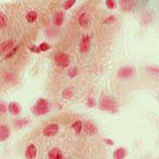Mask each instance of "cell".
<instances>
[{
  "label": "cell",
  "instance_id": "1",
  "mask_svg": "<svg viewBox=\"0 0 159 159\" xmlns=\"http://www.w3.org/2000/svg\"><path fill=\"white\" fill-rule=\"evenodd\" d=\"M49 111V105L46 99H39L33 107V113L35 115H44Z\"/></svg>",
  "mask_w": 159,
  "mask_h": 159
},
{
  "label": "cell",
  "instance_id": "2",
  "mask_svg": "<svg viewBox=\"0 0 159 159\" xmlns=\"http://www.w3.org/2000/svg\"><path fill=\"white\" fill-rule=\"evenodd\" d=\"M99 107L102 110H105V111L115 112L117 110V104L115 101L108 96H104L103 98L101 99Z\"/></svg>",
  "mask_w": 159,
  "mask_h": 159
},
{
  "label": "cell",
  "instance_id": "3",
  "mask_svg": "<svg viewBox=\"0 0 159 159\" xmlns=\"http://www.w3.org/2000/svg\"><path fill=\"white\" fill-rule=\"evenodd\" d=\"M54 63L57 66L59 67H67L70 65V58L66 53L60 52L54 56Z\"/></svg>",
  "mask_w": 159,
  "mask_h": 159
},
{
  "label": "cell",
  "instance_id": "4",
  "mask_svg": "<svg viewBox=\"0 0 159 159\" xmlns=\"http://www.w3.org/2000/svg\"><path fill=\"white\" fill-rule=\"evenodd\" d=\"M135 73V69L132 66H123L118 70V77L120 78H129Z\"/></svg>",
  "mask_w": 159,
  "mask_h": 159
},
{
  "label": "cell",
  "instance_id": "5",
  "mask_svg": "<svg viewBox=\"0 0 159 159\" xmlns=\"http://www.w3.org/2000/svg\"><path fill=\"white\" fill-rule=\"evenodd\" d=\"M59 130V125H57L55 123H52L48 125L44 128L43 130V134H44L46 137H52L56 135Z\"/></svg>",
  "mask_w": 159,
  "mask_h": 159
},
{
  "label": "cell",
  "instance_id": "6",
  "mask_svg": "<svg viewBox=\"0 0 159 159\" xmlns=\"http://www.w3.org/2000/svg\"><path fill=\"white\" fill-rule=\"evenodd\" d=\"M120 5L122 11H131L136 6L135 0H120Z\"/></svg>",
  "mask_w": 159,
  "mask_h": 159
},
{
  "label": "cell",
  "instance_id": "7",
  "mask_svg": "<svg viewBox=\"0 0 159 159\" xmlns=\"http://www.w3.org/2000/svg\"><path fill=\"white\" fill-rule=\"evenodd\" d=\"M89 46H90V39L88 35H84L82 37V40L80 41V51L83 53H85L89 51Z\"/></svg>",
  "mask_w": 159,
  "mask_h": 159
},
{
  "label": "cell",
  "instance_id": "8",
  "mask_svg": "<svg viewBox=\"0 0 159 159\" xmlns=\"http://www.w3.org/2000/svg\"><path fill=\"white\" fill-rule=\"evenodd\" d=\"M84 129L85 133L89 134V135H94V134H96L97 133L96 126L89 120L85 121L84 125Z\"/></svg>",
  "mask_w": 159,
  "mask_h": 159
},
{
  "label": "cell",
  "instance_id": "9",
  "mask_svg": "<svg viewBox=\"0 0 159 159\" xmlns=\"http://www.w3.org/2000/svg\"><path fill=\"white\" fill-rule=\"evenodd\" d=\"M37 155V149L34 144H30L26 149L25 152V156L28 159H34Z\"/></svg>",
  "mask_w": 159,
  "mask_h": 159
},
{
  "label": "cell",
  "instance_id": "10",
  "mask_svg": "<svg viewBox=\"0 0 159 159\" xmlns=\"http://www.w3.org/2000/svg\"><path fill=\"white\" fill-rule=\"evenodd\" d=\"M48 158L49 159H65L62 152L58 148L52 149L48 153Z\"/></svg>",
  "mask_w": 159,
  "mask_h": 159
},
{
  "label": "cell",
  "instance_id": "11",
  "mask_svg": "<svg viewBox=\"0 0 159 159\" xmlns=\"http://www.w3.org/2000/svg\"><path fill=\"white\" fill-rule=\"evenodd\" d=\"M11 131L6 125H1L0 126V140L4 141L10 137Z\"/></svg>",
  "mask_w": 159,
  "mask_h": 159
},
{
  "label": "cell",
  "instance_id": "12",
  "mask_svg": "<svg viewBox=\"0 0 159 159\" xmlns=\"http://www.w3.org/2000/svg\"><path fill=\"white\" fill-rule=\"evenodd\" d=\"M13 48H14V42L12 40L4 41L1 44V52L4 53H8L9 52H11Z\"/></svg>",
  "mask_w": 159,
  "mask_h": 159
},
{
  "label": "cell",
  "instance_id": "13",
  "mask_svg": "<svg viewBox=\"0 0 159 159\" xmlns=\"http://www.w3.org/2000/svg\"><path fill=\"white\" fill-rule=\"evenodd\" d=\"M9 111L11 112V115H17L21 113L22 108H21V106L17 102H12L9 104Z\"/></svg>",
  "mask_w": 159,
  "mask_h": 159
},
{
  "label": "cell",
  "instance_id": "14",
  "mask_svg": "<svg viewBox=\"0 0 159 159\" xmlns=\"http://www.w3.org/2000/svg\"><path fill=\"white\" fill-rule=\"evenodd\" d=\"M127 155V152H126V150L123 147H120V148L116 149L113 154V157L114 159H124Z\"/></svg>",
  "mask_w": 159,
  "mask_h": 159
},
{
  "label": "cell",
  "instance_id": "15",
  "mask_svg": "<svg viewBox=\"0 0 159 159\" xmlns=\"http://www.w3.org/2000/svg\"><path fill=\"white\" fill-rule=\"evenodd\" d=\"M78 22L81 27H86L89 24V16L86 13H82L78 17Z\"/></svg>",
  "mask_w": 159,
  "mask_h": 159
},
{
  "label": "cell",
  "instance_id": "16",
  "mask_svg": "<svg viewBox=\"0 0 159 159\" xmlns=\"http://www.w3.org/2000/svg\"><path fill=\"white\" fill-rule=\"evenodd\" d=\"M64 22V13L62 11L57 12L54 16V24L56 26H61Z\"/></svg>",
  "mask_w": 159,
  "mask_h": 159
},
{
  "label": "cell",
  "instance_id": "17",
  "mask_svg": "<svg viewBox=\"0 0 159 159\" xmlns=\"http://www.w3.org/2000/svg\"><path fill=\"white\" fill-rule=\"evenodd\" d=\"M38 18V13L35 11H30L27 13L26 19L29 22H34Z\"/></svg>",
  "mask_w": 159,
  "mask_h": 159
},
{
  "label": "cell",
  "instance_id": "18",
  "mask_svg": "<svg viewBox=\"0 0 159 159\" xmlns=\"http://www.w3.org/2000/svg\"><path fill=\"white\" fill-rule=\"evenodd\" d=\"M72 129L74 130V132L77 134H79V133H81L82 128H83V124H82L81 120H77V121H75L73 124H72Z\"/></svg>",
  "mask_w": 159,
  "mask_h": 159
},
{
  "label": "cell",
  "instance_id": "19",
  "mask_svg": "<svg viewBox=\"0 0 159 159\" xmlns=\"http://www.w3.org/2000/svg\"><path fill=\"white\" fill-rule=\"evenodd\" d=\"M62 96H63L65 99H66V100H70V98L73 96V92L70 89H65L63 91V94H62Z\"/></svg>",
  "mask_w": 159,
  "mask_h": 159
},
{
  "label": "cell",
  "instance_id": "20",
  "mask_svg": "<svg viewBox=\"0 0 159 159\" xmlns=\"http://www.w3.org/2000/svg\"><path fill=\"white\" fill-rule=\"evenodd\" d=\"M75 3H76V0H66V1L63 4L64 10L67 11V10L70 9V8L74 5Z\"/></svg>",
  "mask_w": 159,
  "mask_h": 159
},
{
  "label": "cell",
  "instance_id": "21",
  "mask_svg": "<svg viewBox=\"0 0 159 159\" xmlns=\"http://www.w3.org/2000/svg\"><path fill=\"white\" fill-rule=\"evenodd\" d=\"M29 120L28 119H22V120H17L15 122V126H16L19 128H21L22 126H26L27 124L29 123Z\"/></svg>",
  "mask_w": 159,
  "mask_h": 159
},
{
  "label": "cell",
  "instance_id": "22",
  "mask_svg": "<svg viewBox=\"0 0 159 159\" xmlns=\"http://www.w3.org/2000/svg\"><path fill=\"white\" fill-rule=\"evenodd\" d=\"M6 25H7L6 16H4V14H3L1 12V14H0V27H1V29H4V28L6 27Z\"/></svg>",
  "mask_w": 159,
  "mask_h": 159
},
{
  "label": "cell",
  "instance_id": "23",
  "mask_svg": "<svg viewBox=\"0 0 159 159\" xmlns=\"http://www.w3.org/2000/svg\"><path fill=\"white\" fill-rule=\"evenodd\" d=\"M39 48L41 49V52H46V51H48V50H49V49L51 48V46L49 44H48L47 42H43V43H41V44H40Z\"/></svg>",
  "mask_w": 159,
  "mask_h": 159
},
{
  "label": "cell",
  "instance_id": "24",
  "mask_svg": "<svg viewBox=\"0 0 159 159\" xmlns=\"http://www.w3.org/2000/svg\"><path fill=\"white\" fill-rule=\"evenodd\" d=\"M106 5L108 9L110 10H114L116 6L115 0H106Z\"/></svg>",
  "mask_w": 159,
  "mask_h": 159
},
{
  "label": "cell",
  "instance_id": "25",
  "mask_svg": "<svg viewBox=\"0 0 159 159\" xmlns=\"http://www.w3.org/2000/svg\"><path fill=\"white\" fill-rule=\"evenodd\" d=\"M147 70L152 72V73H155V74H159V67L158 66H150L147 68Z\"/></svg>",
  "mask_w": 159,
  "mask_h": 159
},
{
  "label": "cell",
  "instance_id": "26",
  "mask_svg": "<svg viewBox=\"0 0 159 159\" xmlns=\"http://www.w3.org/2000/svg\"><path fill=\"white\" fill-rule=\"evenodd\" d=\"M78 72V70L77 68H72V69H70V70L68 71V75L70 76V78H74L75 76H77Z\"/></svg>",
  "mask_w": 159,
  "mask_h": 159
},
{
  "label": "cell",
  "instance_id": "27",
  "mask_svg": "<svg viewBox=\"0 0 159 159\" xmlns=\"http://www.w3.org/2000/svg\"><path fill=\"white\" fill-rule=\"evenodd\" d=\"M17 50H18V47H16V48H14L12 50H11V52H9L7 53V55L5 56V59H8V58H11V56H13L15 54L16 52H17Z\"/></svg>",
  "mask_w": 159,
  "mask_h": 159
},
{
  "label": "cell",
  "instance_id": "28",
  "mask_svg": "<svg viewBox=\"0 0 159 159\" xmlns=\"http://www.w3.org/2000/svg\"><path fill=\"white\" fill-rule=\"evenodd\" d=\"M150 18V19H152V16L149 13V12H146L144 16H143V22H144L146 24L148 23V21H147V19Z\"/></svg>",
  "mask_w": 159,
  "mask_h": 159
},
{
  "label": "cell",
  "instance_id": "29",
  "mask_svg": "<svg viewBox=\"0 0 159 159\" xmlns=\"http://www.w3.org/2000/svg\"><path fill=\"white\" fill-rule=\"evenodd\" d=\"M115 21V17L114 16H108L105 21H104V22L105 23H112V22H114Z\"/></svg>",
  "mask_w": 159,
  "mask_h": 159
},
{
  "label": "cell",
  "instance_id": "30",
  "mask_svg": "<svg viewBox=\"0 0 159 159\" xmlns=\"http://www.w3.org/2000/svg\"><path fill=\"white\" fill-rule=\"evenodd\" d=\"M96 105V103H95V101L93 100L92 98H89L88 99V102H87V106L89 107H94Z\"/></svg>",
  "mask_w": 159,
  "mask_h": 159
},
{
  "label": "cell",
  "instance_id": "31",
  "mask_svg": "<svg viewBox=\"0 0 159 159\" xmlns=\"http://www.w3.org/2000/svg\"><path fill=\"white\" fill-rule=\"evenodd\" d=\"M0 110H1V113H3V114H4L7 110V107L4 102H1V104H0Z\"/></svg>",
  "mask_w": 159,
  "mask_h": 159
},
{
  "label": "cell",
  "instance_id": "32",
  "mask_svg": "<svg viewBox=\"0 0 159 159\" xmlns=\"http://www.w3.org/2000/svg\"><path fill=\"white\" fill-rule=\"evenodd\" d=\"M30 50L34 52H36V53H40L41 52L40 48H36V46H33L32 48H30Z\"/></svg>",
  "mask_w": 159,
  "mask_h": 159
},
{
  "label": "cell",
  "instance_id": "33",
  "mask_svg": "<svg viewBox=\"0 0 159 159\" xmlns=\"http://www.w3.org/2000/svg\"><path fill=\"white\" fill-rule=\"evenodd\" d=\"M104 142L107 144H108V145H114V141L111 140V139H104Z\"/></svg>",
  "mask_w": 159,
  "mask_h": 159
}]
</instances>
